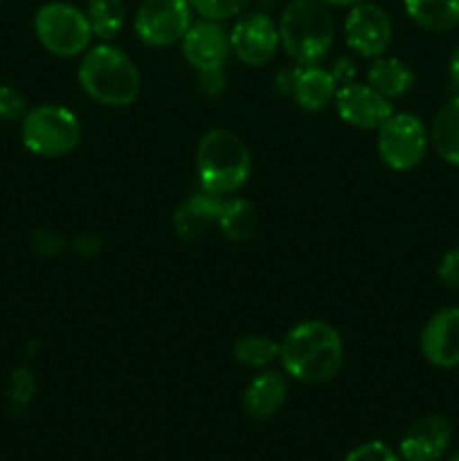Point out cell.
Masks as SVG:
<instances>
[{
  "label": "cell",
  "instance_id": "6da1fadb",
  "mask_svg": "<svg viewBox=\"0 0 459 461\" xmlns=\"http://www.w3.org/2000/svg\"><path fill=\"white\" fill-rule=\"evenodd\" d=\"M345 360L342 336L324 320L295 324L279 342V363L286 376L318 385L336 378Z\"/></svg>",
  "mask_w": 459,
  "mask_h": 461
},
{
  "label": "cell",
  "instance_id": "7a4b0ae2",
  "mask_svg": "<svg viewBox=\"0 0 459 461\" xmlns=\"http://www.w3.org/2000/svg\"><path fill=\"white\" fill-rule=\"evenodd\" d=\"M76 81L93 102L108 108L130 106L142 90V75L133 59L108 41L81 54Z\"/></svg>",
  "mask_w": 459,
  "mask_h": 461
},
{
  "label": "cell",
  "instance_id": "3957f363",
  "mask_svg": "<svg viewBox=\"0 0 459 461\" xmlns=\"http://www.w3.org/2000/svg\"><path fill=\"white\" fill-rule=\"evenodd\" d=\"M279 48L295 66H315L327 59L336 41V21L322 0H291L277 23Z\"/></svg>",
  "mask_w": 459,
  "mask_h": 461
},
{
  "label": "cell",
  "instance_id": "277c9868",
  "mask_svg": "<svg viewBox=\"0 0 459 461\" xmlns=\"http://www.w3.org/2000/svg\"><path fill=\"white\" fill-rule=\"evenodd\" d=\"M252 156L248 144L228 129H212L198 140L196 176L201 189L216 196H234L250 180Z\"/></svg>",
  "mask_w": 459,
  "mask_h": 461
},
{
  "label": "cell",
  "instance_id": "5b68a950",
  "mask_svg": "<svg viewBox=\"0 0 459 461\" xmlns=\"http://www.w3.org/2000/svg\"><path fill=\"white\" fill-rule=\"evenodd\" d=\"M21 140L27 151L34 156H68L81 142V122L70 108L58 104H40L22 117Z\"/></svg>",
  "mask_w": 459,
  "mask_h": 461
},
{
  "label": "cell",
  "instance_id": "8992f818",
  "mask_svg": "<svg viewBox=\"0 0 459 461\" xmlns=\"http://www.w3.org/2000/svg\"><path fill=\"white\" fill-rule=\"evenodd\" d=\"M34 34L45 52L58 59L81 57L93 41V30L86 12L58 0L39 7L34 16Z\"/></svg>",
  "mask_w": 459,
  "mask_h": 461
},
{
  "label": "cell",
  "instance_id": "52a82bcc",
  "mask_svg": "<svg viewBox=\"0 0 459 461\" xmlns=\"http://www.w3.org/2000/svg\"><path fill=\"white\" fill-rule=\"evenodd\" d=\"M430 131L412 113H392L376 129V151L392 171H412L426 158Z\"/></svg>",
  "mask_w": 459,
  "mask_h": 461
},
{
  "label": "cell",
  "instance_id": "ba28073f",
  "mask_svg": "<svg viewBox=\"0 0 459 461\" xmlns=\"http://www.w3.org/2000/svg\"><path fill=\"white\" fill-rule=\"evenodd\" d=\"M189 0H142L133 16L135 36L148 48H169L192 25Z\"/></svg>",
  "mask_w": 459,
  "mask_h": 461
},
{
  "label": "cell",
  "instance_id": "9c48e42d",
  "mask_svg": "<svg viewBox=\"0 0 459 461\" xmlns=\"http://www.w3.org/2000/svg\"><path fill=\"white\" fill-rule=\"evenodd\" d=\"M342 32H345L349 50L364 59L382 57L394 39V25H392L390 14L381 5H374L372 0L349 7Z\"/></svg>",
  "mask_w": 459,
  "mask_h": 461
},
{
  "label": "cell",
  "instance_id": "30bf717a",
  "mask_svg": "<svg viewBox=\"0 0 459 461\" xmlns=\"http://www.w3.org/2000/svg\"><path fill=\"white\" fill-rule=\"evenodd\" d=\"M232 54L250 68H261L273 61L279 50L277 23L264 12H250L238 16L230 32Z\"/></svg>",
  "mask_w": 459,
  "mask_h": 461
},
{
  "label": "cell",
  "instance_id": "8fae6325",
  "mask_svg": "<svg viewBox=\"0 0 459 461\" xmlns=\"http://www.w3.org/2000/svg\"><path fill=\"white\" fill-rule=\"evenodd\" d=\"M333 106L345 124L360 131H376L394 113L390 99L382 97L369 84H358V81L342 84L333 99Z\"/></svg>",
  "mask_w": 459,
  "mask_h": 461
},
{
  "label": "cell",
  "instance_id": "7c38bea8",
  "mask_svg": "<svg viewBox=\"0 0 459 461\" xmlns=\"http://www.w3.org/2000/svg\"><path fill=\"white\" fill-rule=\"evenodd\" d=\"M418 349L426 363L436 369L459 367V309L446 306L432 313L418 336Z\"/></svg>",
  "mask_w": 459,
  "mask_h": 461
},
{
  "label": "cell",
  "instance_id": "4fadbf2b",
  "mask_svg": "<svg viewBox=\"0 0 459 461\" xmlns=\"http://www.w3.org/2000/svg\"><path fill=\"white\" fill-rule=\"evenodd\" d=\"M183 57L196 72L223 68L232 54L230 34L219 21L198 18L183 36Z\"/></svg>",
  "mask_w": 459,
  "mask_h": 461
},
{
  "label": "cell",
  "instance_id": "5bb4252c",
  "mask_svg": "<svg viewBox=\"0 0 459 461\" xmlns=\"http://www.w3.org/2000/svg\"><path fill=\"white\" fill-rule=\"evenodd\" d=\"M453 441V426L439 414L417 419L405 430L399 444V457L403 461H439L448 453Z\"/></svg>",
  "mask_w": 459,
  "mask_h": 461
},
{
  "label": "cell",
  "instance_id": "9a60e30c",
  "mask_svg": "<svg viewBox=\"0 0 459 461\" xmlns=\"http://www.w3.org/2000/svg\"><path fill=\"white\" fill-rule=\"evenodd\" d=\"M286 93L302 111H322L333 104L338 93V79L333 72L315 66H295L286 75Z\"/></svg>",
  "mask_w": 459,
  "mask_h": 461
},
{
  "label": "cell",
  "instance_id": "2e32d148",
  "mask_svg": "<svg viewBox=\"0 0 459 461\" xmlns=\"http://www.w3.org/2000/svg\"><path fill=\"white\" fill-rule=\"evenodd\" d=\"M223 196L207 192L198 187L196 192L189 194L178 210L174 212V232L183 241H198L212 230V225L219 223L220 207H223Z\"/></svg>",
  "mask_w": 459,
  "mask_h": 461
},
{
  "label": "cell",
  "instance_id": "e0dca14e",
  "mask_svg": "<svg viewBox=\"0 0 459 461\" xmlns=\"http://www.w3.org/2000/svg\"><path fill=\"white\" fill-rule=\"evenodd\" d=\"M288 394V381L282 372L264 369L248 383L243 392V410L252 421H268L279 412Z\"/></svg>",
  "mask_w": 459,
  "mask_h": 461
},
{
  "label": "cell",
  "instance_id": "ac0fdd59",
  "mask_svg": "<svg viewBox=\"0 0 459 461\" xmlns=\"http://www.w3.org/2000/svg\"><path fill=\"white\" fill-rule=\"evenodd\" d=\"M414 70L399 57H376L374 63L367 70V84L372 86L374 90L392 99H400L414 88Z\"/></svg>",
  "mask_w": 459,
  "mask_h": 461
},
{
  "label": "cell",
  "instance_id": "d6986e66",
  "mask_svg": "<svg viewBox=\"0 0 459 461\" xmlns=\"http://www.w3.org/2000/svg\"><path fill=\"white\" fill-rule=\"evenodd\" d=\"M430 144L446 165L459 169V93L436 111L430 126Z\"/></svg>",
  "mask_w": 459,
  "mask_h": 461
},
{
  "label": "cell",
  "instance_id": "ffe728a7",
  "mask_svg": "<svg viewBox=\"0 0 459 461\" xmlns=\"http://www.w3.org/2000/svg\"><path fill=\"white\" fill-rule=\"evenodd\" d=\"M405 14L426 32L444 34L459 25V0H403Z\"/></svg>",
  "mask_w": 459,
  "mask_h": 461
},
{
  "label": "cell",
  "instance_id": "44dd1931",
  "mask_svg": "<svg viewBox=\"0 0 459 461\" xmlns=\"http://www.w3.org/2000/svg\"><path fill=\"white\" fill-rule=\"evenodd\" d=\"M256 223H259V216H256L255 205L248 198L228 196L220 207L216 225L228 241L243 243L256 232Z\"/></svg>",
  "mask_w": 459,
  "mask_h": 461
},
{
  "label": "cell",
  "instance_id": "7402d4cb",
  "mask_svg": "<svg viewBox=\"0 0 459 461\" xmlns=\"http://www.w3.org/2000/svg\"><path fill=\"white\" fill-rule=\"evenodd\" d=\"M86 16H88L93 36H97L99 41H111L124 27L126 5L124 0H88Z\"/></svg>",
  "mask_w": 459,
  "mask_h": 461
},
{
  "label": "cell",
  "instance_id": "603a6c76",
  "mask_svg": "<svg viewBox=\"0 0 459 461\" xmlns=\"http://www.w3.org/2000/svg\"><path fill=\"white\" fill-rule=\"evenodd\" d=\"M232 358L243 367L266 369L274 360H279V342L268 336H259V333L241 336L234 340Z\"/></svg>",
  "mask_w": 459,
  "mask_h": 461
},
{
  "label": "cell",
  "instance_id": "cb8c5ba5",
  "mask_svg": "<svg viewBox=\"0 0 459 461\" xmlns=\"http://www.w3.org/2000/svg\"><path fill=\"white\" fill-rule=\"evenodd\" d=\"M36 392V381L32 376L30 367H18L14 369L12 376H9V390H7V401L12 414H22L30 408L32 399H34Z\"/></svg>",
  "mask_w": 459,
  "mask_h": 461
},
{
  "label": "cell",
  "instance_id": "d4e9b609",
  "mask_svg": "<svg viewBox=\"0 0 459 461\" xmlns=\"http://www.w3.org/2000/svg\"><path fill=\"white\" fill-rule=\"evenodd\" d=\"M194 12L201 18H210V21H230L246 12L250 0H189Z\"/></svg>",
  "mask_w": 459,
  "mask_h": 461
},
{
  "label": "cell",
  "instance_id": "484cf974",
  "mask_svg": "<svg viewBox=\"0 0 459 461\" xmlns=\"http://www.w3.org/2000/svg\"><path fill=\"white\" fill-rule=\"evenodd\" d=\"M27 113L25 97L14 86L0 84V122L22 120Z\"/></svg>",
  "mask_w": 459,
  "mask_h": 461
},
{
  "label": "cell",
  "instance_id": "4316f807",
  "mask_svg": "<svg viewBox=\"0 0 459 461\" xmlns=\"http://www.w3.org/2000/svg\"><path fill=\"white\" fill-rule=\"evenodd\" d=\"M342 461H400L399 455L385 444V441H367L346 453Z\"/></svg>",
  "mask_w": 459,
  "mask_h": 461
},
{
  "label": "cell",
  "instance_id": "83f0119b",
  "mask_svg": "<svg viewBox=\"0 0 459 461\" xmlns=\"http://www.w3.org/2000/svg\"><path fill=\"white\" fill-rule=\"evenodd\" d=\"M30 243H32V248H34L36 255H40V257H57V255H61V250H63L61 234L54 232V230H48V228L34 230L30 237Z\"/></svg>",
  "mask_w": 459,
  "mask_h": 461
},
{
  "label": "cell",
  "instance_id": "f1b7e54d",
  "mask_svg": "<svg viewBox=\"0 0 459 461\" xmlns=\"http://www.w3.org/2000/svg\"><path fill=\"white\" fill-rule=\"evenodd\" d=\"M436 277L446 288H459V246L450 248L436 266Z\"/></svg>",
  "mask_w": 459,
  "mask_h": 461
},
{
  "label": "cell",
  "instance_id": "f546056e",
  "mask_svg": "<svg viewBox=\"0 0 459 461\" xmlns=\"http://www.w3.org/2000/svg\"><path fill=\"white\" fill-rule=\"evenodd\" d=\"M198 93L207 99H214L223 95L225 90V72L223 68H214V70H201L198 72Z\"/></svg>",
  "mask_w": 459,
  "mask_h": 461
},
{
  "label": "cell",
  "instance_id": "4dcf8cb0",
  "mask_svg": "<svg viewBox=\"0 0 459 461\" xmlns=\"http://www.w3.org/2000/svg\"><path fill=\"white\" fill-rule=\"evenodd\" d=\"M72 250L81 257H93L102 250V241H99L94 234H81V237H76L75 243H72Z\"/></svg>",
  "mask_w": 459,
  "mask_h": 461
},
{
  "label": "cell",
  "instance_id": "1f68e13d",
  "mask_svg": "<svg viewBox=\"0 0 459 461\" xmlns=\"http://www.w3.org/2000/svg\"><path fill=\"white\" fill-rule=\"evenodd\" d=\"M448 77H450V84H453L454 90L459 93V45L454 48V52L450 54L448 59Z\"/></svg>",
  "mask_w": 459,
  "mask_h": 461
},
{
  "label": "cell",
  "instance_id": "d6a6232c",
  "mask_svg": "<svg viewBox=\"0 0 459 461\" xmlns=\"http://www.w3.org/2000/svg\"><path fill=\"white\" fill-rule=\"evenodd\" d=\"M322 3H327L328 7H354V5L367 3V0H322Z\"/></svg>",
  "mask_w": 459,
  "mask_h": 461
},
{
  "label": "cell",
  "instance_id": "836d02e7",
  "mask_svg": "<svg viewBox=\"0 0 459 461\" xmlns=\"http://www.w3.org/2000/svg\"><path fill=\"white\" fill-rule=\"evenodd\" d=\"M450 461H459V453H457V455H454V457H453V459H450Z\"/></svg>",
  "mask_w": 459,
  "mask_h": 461
}]
</instances>
